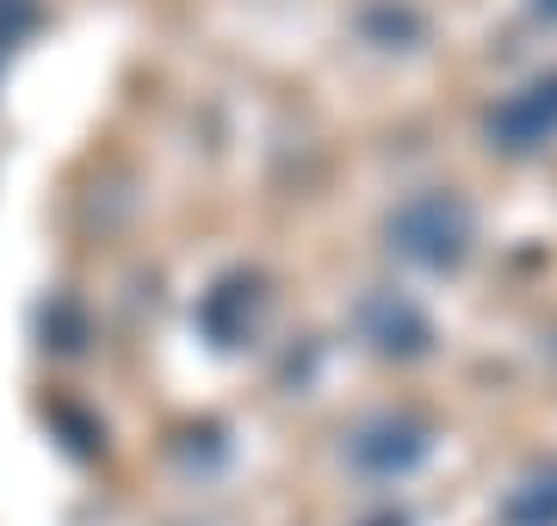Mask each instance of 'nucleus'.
<instances>
[{"instance_id":"nucleus-3","label":"nucleus","mask_w":557,"mask_h":526,"mask_svg":"<svg viewBox=\"0 0 557 526\" xmlns=\"http://www.w3.org/2000/svg\"><path fill=\"white\" fill-rule=\"evenodd\" d=\"M539 13H545V20H557V0H533Z\"/></svg>"},{"instance_id":"nucleus-1","label":"nucleus","mask_w":557,"mask_h":526,"mask_svg":"<svg viewBox=\"0 0 557 526\" xmlns=\"http://www.w3.org/2000/svg\"><path fill=\"white\" fill-rule=\"evenodd\" d=\"M397 236H403V248H416L428 261H453L458 242H465V211L446 199H421L397 217Z\"/></svg>"},{"instance_id":"nucleus-2","label":"nucleus","mask_w":557,"mask_h":526,"mask_svg":"<svg viewBox=\"0 0 557 526\" xmlns=\"http://www.w3.org/2000/svg\"><path fill=\"white\" fill-rule=\"evenodd\" d=\"M552 130H557V82L527 87V93H515V100L496 112V137L508 142V149H533V142H545Z\"/></svg>"}]
</instances>
